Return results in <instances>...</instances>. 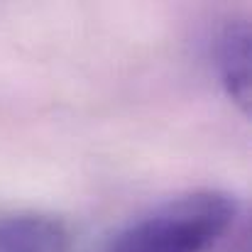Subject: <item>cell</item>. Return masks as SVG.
I'll use <instances>...</instances> for the list:
<instances>
[{
  "label": "cell",
  "mask_w": 252,
  "mask_h": 252,
  "mask_svg": "<svg viewBox=\"0 0 252 252\" xmlns=\"http://www.w3.org/2000/svg\"><path fill=\"white\" fill-rule=\"evenodd\" d=\"M218 69L228 95L248 108L250 105V27L233 22L218 37Z\"/></svg>",
  "instance_id": "3957f363"
},
{
  "label": "cell",
  "mask_w": 252,
  "mask_h": 252,
  "mask_svg": "<svg viewBox=\"0 0 252 252\" xmlns=\"http://www.w3.org/2000/svg\"><path fill=\"white\" fill-rule=\"evenodd\" d=\"M238 203L225 191H191L125 225L105 252H206L235 223Z\"/></svg>",
  "instance_id": "6da1fadb"
},
{
  "label": "cell",
  "mask_w": 252,
  "mask_h": 252,
  "mask_svg": "<svg viewBox=\"0 0 252 252\" xmlns=\"http://www.w3.org/2000/svg\"><path fill=\"white\" fill-rule=\"evenodd\" d=\"M69 228L37 211H0V252H69Z\"/></svg>",
  "instance_id": "7a4b0ae2"
}]
</instances>
